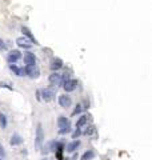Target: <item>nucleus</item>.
Wrapping results in <instances>:
<instances>
[{
    "label": "nucleus",
    "instance_id": "nucleus-20",
    "mask_svg": "<svg viewBox=\"0 0 152 160\" xmlns=\"http://www.w3.org/2000/svg\"><path fill=\"white\" fill-rule=\"evenodd\" d=\"M5 48H7V45L4 44V42L1 40V39H0V51H4Z\"/></svg>",
    "mask_w": 152,
    "mask_h": 160
},
{
    "label": "nucleus",
    "instance_id": "nucleus-5",
    "mask_svg": "<svg viewBox=\"0 0 152 160\" xmlns=\"http://www.w3.org/2000/svg\"><path fill=\"white\" fill-rule=\"evenodd\" d=\"M8 62L11 63V64H15V63L17 62V60L21 59V53L20 51H16V49H14V51H11L10 53H8Z\"/></svg>",
    "mask_w": 152,
    "mask_h": 160
},
{
    "label": "nucleus",
    "instance_id": "nucleus-13",
    "mask_svg": "<svg viewBox=\"0 0 152 160\" xmlns=\"http://www.w3.org/2000/svg\"><path fill=\"white\" fill-rule=\"evenodd\" d=\"M10 68L16 76H24V68H19V67L15 66V64H10Z\"/></svg>",
    "mask_w": 152,
    "mask_h": 160
},
{
    "label": "nucleus",
    "instance_id": "nucleus-3",
    "mask_svg": "<svg viewBox=\"0 0 152 160\" xmlns=\"http://www.w3.org/2000/svg\"><path fill=\"white\" fill-rule=\"evenodd\" d=\"M40 94H42V99L44 101H51V100H53V98H55V90H52V88L42 90Z\"/></svg>",
    "mask_w": 152,
    "mask_h": 160
},
{
    "label": "nucleus",
    "instance_id": "nucleus-1",
    "mask_svg": "<svg viewBox=\"0 0 152 160\" xmlns=\"http://www.w3.org/2000/svg\"><path fill=\"white\" fill-rule=\"evenodd\" d=\"M44 144V131H43V125L39 123L38 128H36V136H35V150L40 151Z\"/></svg>",
    "mask_w": 152,
    "mask_h": 160
},
{
    "label": "nucleus",
    "instance_id": "nucleus-22",
    "mask_svg": "<svg viewBox=\"0 0 152 160\" xmlns=\"http://www.w3.org/2000/svg\"><path fill=\"white\" fill-rule=\"evenodd\" d=\"M80 133H81V132H80V128H77V129L75 131V132H73V139H76V137H77V136H79Z\"/></svg>",
    "mask_w": 152,
    "mask_h": 160
},
{
    "label": "nucleus",
    "instance_id": "nucleus-7",
    "mask_svg": "<svg viewBox=\"0 0 152 160\" xmlns=\"http://www.w3.org/2000/svg\"><path fill=\"white\" fill-rule=\"evenodd\" d=\"M16 44L19 45V47H21V48H25V49H29L32 47V43L25 38H17L16 39Z\"/></svg>",
    "mask_w": 152,
    "mask_h": 160
},
{
    "label": "nucleus",
    "instance_id": "nucleus-4",
    "mask_svg": "<svg viewBox=\"0 0 152 160\" xmlns=\"http://www.w3.org/2000/svg\"><path fill=\"white\" fill-rule=\"evenodd\" d=\"M24 73H25V75H28L31 79H36V77L39 76V70L35 67V64H32V66H27V67H25V68H24Z\"/></svg>",
    "mask_w": 152,
    "mask_h": 160
},
{
    "label": "nucleus",
    "instance_id": "nucleus-18",
    "mask_svg": "<svg viewBox=\"0 0 152 160\" xmlns=\"http://www.w3.org/2000/svg\"><path fill=\"white\" fill-rule=\"evenodd\" d=\"M93 157H95V152H93V151H87L83 156H81V160H91V159H93Z\"/></svg>",
    "mask_w": 152,
    "mask_h": 160
},
{
    "label": "nucleus",
    "instance_id": "nucleus-14",
    "mask_svg": "<svg viewBox=\"0 0 152 160\" xmlns=\"http://www.w3.org/2000/svg\"><path fill=\"white\" fill-rule=\"evenodd\" d=\"M80 146V142L79 140H73L72 143H69L68 146H67V152H75L77 150V147Z\"/></svg>",
    "mask_w": 152,
    "mask_h": 160
},
{
    "label": "nucleus",
    "instance_id": "nucleus-23",
    "mask_svg": "<svg viewBox=\"0 0 152 160\" xmlns=\"http://www.w3.org/2000/svg\"><path fill=\"white\" fill-rule=\"evenodd\" d=\"M80 111H81V105H77V107H76V109L73 111V114H72V115H76V114H79Z\"/></svg>",
    "mask_w": 152,
    "mask_h": 160
},
{
    "label": "nucleus",
    "instance_id": "nucleus-15",
    "mask_svg": "<svg viewBox=\"0 0 152 160\" xmlns=\"http://www.w3.org/2000/svg\"><path fill=\"white\" fill-rule=\"evenodd\" d=\"M63 67V62L60 59H53L52 60V64H51V70L52 71H58L60 70Z\"/></svg>",
    "mask_w": 152,
    "mask_h": 160
},
{
    "label": "nucleus",
    "instance_id": "nucleus-19",
    "mask_svg": "<svg viewBox=\"0 0 152 160\" xmlns=\"http://www.w3.org/2000/svg\"><path fill=\"white\" fill-rule=\"evenodd\" d=\"M0 127L3 129L7 127V118H5V115H3V114H0Z\"/></svg>",
    "mask_w": 152,
    "mask_h": 160
},
{
    "label": "nucleus",
    "instance_id": "nucleus-17",
    "mask_svg": "<svg viewBox=\"0 0 152 160\" xmlns=\"http://www.w3.org/2000/svg\"><path fill=\"white\" fill-rule=\"evenodd\" d=\"M87 122H88V116H86V115L81 116V118H80L79 120L76 122V128H81L83 125L87 124Z\"/></svg>",
    "mask_w": 152,
    "mask_h": 160
},
{
    "label": "nucleus",
    "instance_id": "nucleus-24",
    "mask_svg": "<svg viewBox=\"0 0 152 160\" xmlns=\"http://www.w3.org/2000/svg\"><path fill=\"white\" fill-rule=\"evenodd\" d=\"M43 160H48V159H43Z\"/></svg>",
    "mask_w": 152,
    "mask_h": 160
},
{
    "label": "nucleus",
    "instance_id": "nucleus-2",
    "mask_svg": "<svg viewBox=\"0 0 152 160\" xmlns=\"http://www.w3.org/2000/svg\"><path fill=\"white\" fill-rule=\"evenodd\" d=\"M58 125H59V133L60 135H66V133L71 132V123L67 118L60 116L58 119Z\"/></svg>",
    "mask_w": 152,
    "mask_h": 160
},
{
    "label": "nucleus",
    "instance_id": "nucleus-10",
    "mask_svg": "<svg viewBox=\"0 0 152 160\" xmlns=\"http://www.w3.org/2000/svg\"><path fill=\"white\" fill-rule=\"evenodd\" d=\"M60 80H62V75L58 72H53L51 76H49V83H51L52 85H59Z\"/></svg>",
    "mask_w": 152,
    "mask_h": 160
},
{
    "label": "nucleus",
    "instance_id": "nucleus-21",
    "mask_svg": "<svg viewBox=\"0 0 152 160\" xmlns=\"http://www.w3.org/2000/svg\"><path fill=\"white\" fill-rule=\"evenodd\" d=\"M0 156H1V157L5 156V151H4V148H3V146H1V144H0Z\"/></svg>",
    "mask_w": 152,
    "mask_h": 160
},
{
    "label": "nucleus",
    "instance_id": "nucleus-16",
    "mask_svg": "<svg viewBox=\"0 0 152 160\" xmlns=\"http://www.w3.org/2000/svg\"><path fill=\"white\" fill-rule=\"evenodd\" d=\"M11 146H19V144H21L23 143V139H21L20 135H14L12 137H11Z\"/></svg>",
    "mask_w": 152,
    "mask_h": 160
},
{
    "label": "nucleus",
    "instance_id": "nucleus-12",
    "mask_svg": "<svg viewBox=\"0 0 152 160\" xmlns=\"http://www.w3.org/2000/svg\"><path fill=\"white\" fill-rule=\"evenodd\" d=\"M58 147H59V143H56V142H49V143H47V144H45L44 151H43V152L47 153V152H49V151H55Z\"/></svg>",
    "mask_w": 152,
    "mask_h": 160
},
{
    "label": "nucleus",
    "instance_id": "nucleus-8",
    "mask_svg": "<svg viewBox=\"0 0 152 160\" xmlns=\"http://www.w3.org/2000/svg\"><path fill=\"white\" fill-rule=\"evenodd\" d=\"M63 87H64V90H66L67 92H72V91H75L76 87H77V80H67L66 83L63 84Z\"/></svg>",
    "mask_w": 152,
    "mask_h": 160
},
{
    "label": "nucleus",
    "instance_id": "nucleus-11",
    "mask_svg": "<svg viewBox=\"0 0 152 160\" xmlns=\"http://www.w3.org/2000/svg\"><path fill=\"white\" fill-rule=\"evenodd\" d=\"M21 31H23V34H24V35L27 36L28 39H29V42H31L32 44H39V43H38V40L35 39V36L32 35V34H31V31H29V29H28L27 27H23V28H21Z\"/></svg>",
    "mask_w": 152,
    "mask_h": 160
},
{
    "label": "nucleus",
    "instance_id": "nucleus-9",
    "mask_svg": "<svg viewBox=\"0 0 152 160\" xmlns=\"http://www.w3.org/2000/svg\"><path fill=\"white\" fill-rule=\"evenodd\" d=\"M23 59H24V63L27 66H32L36 63V57L32 52H24V56H23Z\"/></svg>",
    "mask_w": 152,
    "mask_h": 160
},
{
    "label": "nucleus",
    "instance_id": "nucleus-6",
    "mask_svg": "<svg viewBox=\"0 0 152 160\" xmlns=\"http://www.w3.org/2000/svg\"><path fill=\"white\" fill-rule=\"evenodd\" d=\"M59 104L63 108H68L72 104V99L69 98L68 95H62V96H59Z\"/></svg>",
    "mask_w": 152,
    "mask_h": 160
}]
</instances>
